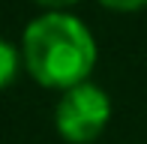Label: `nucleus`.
Here are the masks:
<instances>
[{"mask_svg":"<svg viewBox=\"0 0 147 144\" xmlns=\"http://www.w3.org/2000/svg\"><path fill=\"white\" fill-rule=\"evenodd\" d=\"M105 9H114V12H138L147 6V0H99Z\"/></svg>","mask_w":147,"mask_h":144,"instance_id":"obj_4","label":"nucleus"},{"mask_svg":"<svg viewBox=\"0 0 147 144\" xmlns=\"http://www.w3.org/2000/svg\"><path fill=\"white\" fill-rule=\"evenodd\" d=\"M111 117V99L99 84H78L63 90L54 108V126L57 135L69 144H90L102 135Z\"/></svg>","mask_w":147,"mask_h":144,"instance_id":"obj_2","label":"nucleus"},{"mask_svg":"<svg viewBox=\"0 0 147 144\" xmlns=\"http://www.w3.org/2000/svg\"><path fill=\"white\" fill-rule=\"evenodd\" d=\"M18 63H24L21 54H18V48L9 42V39H0V90L9 87V84L15 81Z\"/></svg>","mask_w":147,"mask_h":144,"instance_id":"obj_3","label":"nucleus"},{"mask_svg":"<svg viewBox=\"0 0 147 144\" xmlns=\"http://www.w3.org/2000/svg\"><path fill=\"white\" fill-rule=\"evenodd\" d=\"M33 3H39L42 9H48V12H66L69 6H75L78 0H33Z\"/></svg>","mask_w":147,"mask_h":144,"instance_id":"obj_5","label":"nucleus"},{"mask_svg":"<svg viewBox=\"0 0 147 144\" xmlns=\"http://www.w3.org/2000/svg\"><path fill=\"white\" fill-rule=\"evenodd\" d=\"M21 60L36 84L69 90L90 78L96 66V39L81 18L69 12H45L24 30Z\"/></svg>","mask_w":147,"mask_h":144,"instance_id":"obj_1","label":"nucleus"}]
</instances>
